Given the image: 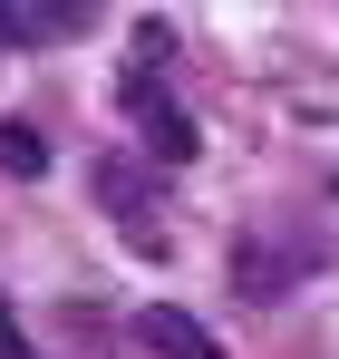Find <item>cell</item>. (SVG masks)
Here are the masks:
<instances>
[{
  "label": "cell",
  "mask_w": 339,
  "mask_h": 359,
  "mask_svg": "<svg viewBox=\"0 0 339 359\" xmlns=\"http://www.w3.org/2000/svg\"><path fill=\"white\" fill-rule=\"evenodd\" d=\"M97 204L126 224V243H136V252H174V233H165V194H155L146 175H126V165H97Z\"/></svg>",
  "instance_id": "cell-1"
},
{
  "label": "cell",
  "mask_w": 339,
  "mask_h": 359,
  "mask_svg": "<svg viewBox=\"0 0 339 359\" xmlns=\"http://www.w3.org/2000/svg\"><path fill=\"white\" fill-rule=\"evenodd\" d=\"M88 29H97V0H0V49H49Z\"/></svg>",
  "instance_id": "cell-2"
},
{
  "label": "cell",
  "mask_w": 339,
  "mask_h": 359,
  "mask_svg": "<svg viewBox=\"0 0 339 359\" xmlns=\"http://www.w3.org/2000/svg\"><path fill=\"white\" fill-rule=\"evenodd\" d=\"M310 262H320V243H291V233H242V252H233V282H242L252 301H272V292H291Z\"/></svg>",
  "instance_id": "cell-3"
},
{
  "label": "cell",
  "mask_w": 339,
  "mask_h": 359,
  "mask_svg": "<svg viewBox=\"0 0 339 359\" xmlns=\"http://www.w3.org/2000/svg\"><path fill=\"white\" fill-rule=\"evenodd\" d=\"M126 117L155 136V156H165V165H184V156H194V117L165 97V78H126Z\"/></svg>",
  "instance_id": "cell-4"
},
{
  "label": "cell",
  "mask_w": 339,
  "mask_h": 359,
  "mask_svg": "<svg viewBox=\"0 0 339 359\" xmlns=\"http://www.w3.org/2000/svg\"><path fill=\"white\" fill-rule=\"evenodd\" d=\"M136 340H146L155 359H223V350H214V330H204L194 311H174V301H155V311H136Z\"/></svg>",
  "instance_id": "cell-5"
},
{
  "label": "cell",
  "mask_w": 339,
  "mask_h": 359,
  "mask_svg": "<svg viewBox=\"0 0 339 359\" xmlns=\"http://www.w3.org/2000/svg\"><path fill=\"white\" fill-rule=\"evenodd\" d=\"M39 165H49V146L29 126H0V175H39Z\"/></svg>",
  "instance_id": "cell-6"
},
{
  "label": "cell",
  "mask_w": 339,
  "mask_h": 359,
  "mask_svg": "<svg viewBox=\"0 0 339 359\" xmlns=\"http://www.w3.org/2000/svg\"><path fill=\"white\" fill-rule=\"evenodd\" d=\"M0 359H29V340H20V320H10V301H0Z\"/></svg>",
  "instance_id": "cell-7"
}]
</instances>
